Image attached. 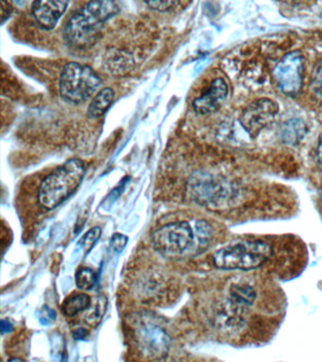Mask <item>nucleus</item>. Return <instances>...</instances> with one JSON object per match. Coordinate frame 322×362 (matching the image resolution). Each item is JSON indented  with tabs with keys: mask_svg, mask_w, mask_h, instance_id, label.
Here are the masks:
<instances>
[{
	"mask_svg": "<svg viewBox=\"0 0 322 362\" xmlns=\"http://www.w3.org/2000/svg\"><path fill=\"white\" fill-rule=\"evenodd\" d=\"M268 288L261 279L248 274L229 280L214 317L217 329L236 338L254 325H268L277 310L276 303L268 302Z\"/></svg>",
	"mask_w": 322,
	"mask_h": 362,
	"instance_id": "f257e3e1",
	"label": "nucleus"
},
{
	"mask_svg": "<svg viewBox=\"0 0 322 362\" xmlns=\"http://www.w3.org/2000/svg\"><path fill=\"white\" fill-rule=\"evenodd\" d=\"M214 228L206 220L166 223L152 235V243L159 253L166 257H197L210 247Z\"/></svg>",
	"mask_w": 322,
	"mask_h": 362,
	"instance_id": "f03ea898",
	"label": "nucleus"
},
{
	"mask_svg": "<svg viewBox=\"0 0 322 362\" xmlns=\"http://www.w3.org/2000/svg\"><path fill=\"white\" fill-rule=\"evenodd\" d=\"M281 249L270 240L247 239L223 246L213 255L216 268L223 271L253 272L280 263Z\"/></svg>",
	"mask_w": 322,
	"mask_h": 362,
	"instance_id": "7ed1b4c3",
	"label": "nucleus"
},
{
	"mask_svg": "<svg viewBox=\"0 0 322 362\" xmlns=\"http://www.w3.org/2000/svg\"><path fill=\"white\" fill-rule=\"evenodd\" d=\"M120 8L113 1H92L76 11L64 28V38L72 47L84 48L94 44L104 23L115 16Z\"/></svg>",
	"mask_w": 322,
	"mask_h": 362,
	"instance_id": "20e7f679",
	"label": "nucleus"
},
{
	"mask_svg": "<svg viewBox=\"0 0 322 362\" xmlns=\"http://www.w3.org/2000/svg\"><path fill=\"white\" fill-rule=\"evenodd\" d=\"M86 165L79 158H71L55 169L42 181L38 189L39 205L45 209L57 208L74 194L81 185Z\"/></svg>",
	"mask_w": 322,
	"mask_h": 362,
	"instance_id": "39448f33",
	"label": "nucleus"
},
{
	"mask_svg": "<svg viewBox=\"0 0 322 362\" xmlns=\"http://www.w3.org/2000/svg\"><path fill=\"white\" fill-rule=\"evenodd\" d=\"M101 84L100 76L91 67L70 62L61 74L60 93L67 101L83 103L100 89Z\"/></svg>",
	"mask_w": 322,
	"mask_h": 362,
	"instance_id": "423d86ee",
	"label": "nucleus"
},
{
	"mask_svg": "<svg viewBox=\"0 0 322 362\" xmlns=\"http://www.w3.org/2000/svg\"><path fill=\"white\" fill-rule=\"evenodd\" d=\"M304 72V59L301 54L290 52L277 64L273 70V76L282 93L295 96L301 89Z\"/></svg>",
	"mask_w": 322,
	"mask_h": 362,
	"instance_id": "0eeeda50",
	"label": "nucleus"
},
{
	"mask_svg": "<svg viewBox=\"0 0 322 362\" xmlns=\"http://www.w3.org/2000/svg\"><path fill=\"white\" fill-rule=\"evenodd\" d=\"M279 107L270 98L253 102L243 110L240 124L251 137H256L263 129L272 124L278 115Z\"/></svg>",
	"mask_w": 322,
	"mask_h": 362,
	"instance_id": "6e6552de",
	"label": "nucleus"
},
{
	"mask_svg": "<svg viewBox=\"0 0 322 362\" xmlns=\"http://www.w3.org/2000/svg\"><path fill=\"white\" fill-rule=\"evenodd\" d=\"M138 341L144 352L152 356H161L168 352L171 338L162 327L144 322L137 329Z\"/></svg>",
	"mask_w": 322,
	"mask_h": 362,
	"instance_id": "1a4fd4ad",
	"label": "nucleus"
},
{
	"mask_svg": "<svg viewBox=\"0 0 322 362\" xmlns=\"http://www.w3.org/2000/svg\"><path fill=\"white\" fill-rule=\"evenodd\" d=\"M228 95V86L222 78H216L212 81L210 87L200 98L195 99L193 107L200 115H207L217 112L222 107Z\"/></svg>",
	"mask_w": 322,
	"mask_h": 362,
	"instance_id": "9d476101",
	"label": "nucleus"
},
{
	"mask_svg": "<svg viewBox=\"0 0 322 362\" xmlns=\"http://www.w3.org/2000/svg\"><path fill=\"white\" fill-rule=\"evenodd\" d=\"M67 1H35L33 3V17L44 30H52L67 11Z\"/></svg>",
	"mask_w": 322,
	"mask_h": 362,
	"instance_id": "9b49d317",
	"label": "nucleus"
},
{
	"mask_svg": "<svg viewBox=\"0 0 322 362\" xmlns=\"http://www.w3.org/2000/svg\"><path fill=\"white\" fill-rule=\"evenodd\" d=\"M114 98L115 93L111 88H105V89L100 90L97 93V95L93 98L88 110H87V113L92 118L100 117L111 106Z\"/></svg>",
	"mask_w": 322,
	"mask_h": 362,
	"instance_id": "f8f14e48",
	"label": "nucleus"
},
{
	"mask_svg": "<svg viewBox=\"0 0 322 362\" xmlns=\"http://www.w3.org/2000/svg\"><path fill=\"white\" fill-rule=\"evenodd\" d=\"M306 133V127L301 120L292 119L282 124L281 129V137L285 144L294 146L298 144Z\"/></svg>",
	"mask_w": 322,
	"mask_h": 362,
	"instance_id": "ddd939ff",
	"label": "nucleus"
},
{
	"mask_svg": "<svg viewBox=\"0 0 322 362\" xmlns=\"http://www.w3.org/2000/svg\"><path fill=\"white\" fill-rule=\"evenodd\" d=\"M91 302V298L86 293L73 294L64 300L62 310L66 316H76L81 311L88 310Z\"/></svg>",
	"mask_w": 322,
	"mask_h": 362,
	"instance_id": "4468645a",
	"label": "nucleus"
},
{
	"mask_svg": "<svg viewBox=\"0 0 322 362\" xmlns=\"http://www.w3.org/2000/svg\"><path fill=\"white\" fill-rule=\"evenodd\" d=\"M107 300L103 296H97L90 305L88 313L86 314V321L87 324L96 327L100 324L101 319L105 313Z\"/></svg>",
	"mask_w": 322,
	"mask_h": 362,
	"instance_id": "2eb2a0df",
	"label": "nucleus"
},
{
	"mask_svg": "<svg viewBox=\"0 0 322 362\" xmlns=\"http://www.w3.org/2000/svg\"><path fill=\"white\" fill-rule=\"evenodd\" d=\"M76 285L81 290H90L94 287L97 281V274L92 269L81 268L77 272L75 276Z\"/></svg>",
	"mask_w": 322,
	"mask_h": 362,
	"instance_id": "dca6fc26",
	"label": "nucleus"
},
{
	"mask_svg": "<svg viewBox=\"0 0 322 362\" xmlns=\"http://www.w3.org/2000/svg\"><path fill=\"white\" fill-rule=\"evenodd\" d=\"M101 235V229L98 226L90 229L87 231L84 237L79 240V245L86 251V253H89L90 250L93 248V246L96 245V243L100 240Z\"/></svg>",
	"mask_w": 322,
	"mask_h": 362,
	"instance_id": "f3484780",
	"label": "nucleus"
},
{
	"mask_svg": "<svg viewBox=\"0 0 322 362\" xmlns=\"http://www.w3.org/2000/svg\"><path fill=\"white\" fill-rule=\"evenodd\" d=\"M311 89L316 95L322 98V62L316 68L311 78Z\"/></svg>",
	"mask_w": 322,
	"mask_h": 362,
	"instance_id": "a211bd4d",
	"label": "nucleus"
},
{
	"mask_svg": "<svg viewBox=\"0 0 322 362\" xmlns=\"http://www.w3.org/2000/svg\"><path fill=\"white\" fill-rule=\"evenodd\" d=\"M182 4L180 1H151L146 2V5L152 10L158 11H168L178 8V6Z\"/></svg>",
	"mask_w": 322,
	"mask_h": 362,
	"instance_id": "6ab92c4d",
	"label": "nucleus"
},
{
	"mask_svg": "<svg viewBox=\"0 0 322 362\" xmlns=\"http://www.w3.org/2000/svg\"><path fill=\"white\" fill-rule=\"evenodd\" d=\"M127 243H128V237L125 236V235L120 233H115L113 235L111 246L112 248L114 249V251L120 253V252L122 251L123 249L125 248Z\"/></svg>",
	"mask_w": 322,
	"mask_h": 362,
	"instance_id": "aec40b11",
	"label": "nucleus"
},
{
	"mask_svg": "<svg viewBox=\"0 0 322 362\" xmlns=\"http://www.w3.org/2000/svg\"><path fill=\"white\" fill-rule=\"evenodd\" d=\"M88 337V331L86 329V328H79V329L76 330L74 332V338L78 339V341H84Z\"/></svg>",
	"mask_w": 322,
	"mask_h": 362,
	"instance_id": "412c9836",
	"label": "nucleus"
},
{
	"mask_svg": "<svg viewBox=\"0 0 322 362\" xmlns=\"http://www.w3.org/2000/svg\"><path fill=\"white\" fill-rule=\"evenodd\" d=\"M316 160H318L319 165L322 167V134L319 137L318 147H316Z\"/></svg>",
	"mask_w": 322,
	"mask_h": 362,
	"instance_id": "4be33fe9",
	"label": "nucleus"
},
{
	"mask_svg": "<svg viewBox=\"0 0 322 362\" xmlns=\"http://www.w3.org/2000/svg\"><path fill=\"white\" fill-rule=\"evenodd\" d=\"M13 325L11 322L6 321V320H2L1 321V331L2 333H9L13 330Z\"/></svg>",
	"mask_w": 322,
	"mask_h": 362,
	"instance_id": "5701e85b",
	"label": "nucleus"
},
{
	"mask_svg": "<svg viewBox=\"0 0 322 362\" xmlns=\"http://www.w3.org/2000/svg\"><path fill=\"white\" fill-rule=\"evenodd\" d=\"M321 205H322V204H321Z\"/></svg>",
	"mask_w": 322,
	"mask_h": 362,
	"instance_id": "b1692460",
	"label": "nucleus"
}]
</instances>
